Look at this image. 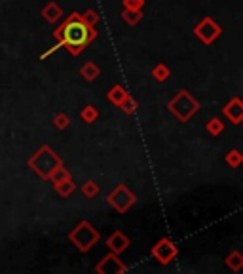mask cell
Wrapping results in <instances>:
<instances>
[{
	"instance_id": "cell-1",
	"label": "cell",
	"mask_w": 243,
	"mask_h": 274,
	"mask_svg": "<svg viewBox=\"0 0 243 274\" xmlns=\"http://www.w3.org/2000/svg\"><path fill=\"white\" fill-rule=\"evenodd\" d=\"M63 36H65V42L71 44L74 48H80V46H86L89 42V29L82 21H71L67 23L65 31H63Z\"/></svg>"
}]
</instances>
